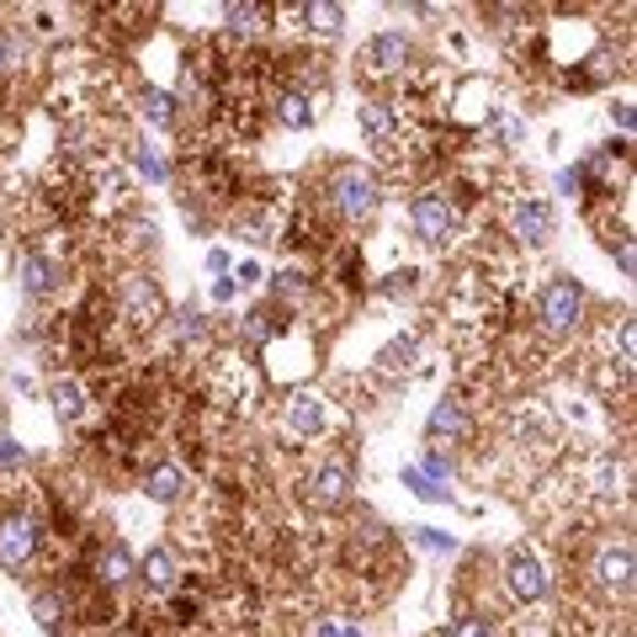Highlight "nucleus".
<instances>
[{"instance_id":"5","label":"nucleus","mask_w":637,"mask_h":637,"mask_svg":"<svg viewBox=\"0 0 637 637\" xmlns=\"http://www.w3.org/2000/svg\"><path fill=\"white\" fill-rule=\"evenodd\" d=\"M505 584H510V595L526 601V606H537L552 595V579H547V563L531 552V547H510L505 552Z\"/></svg>"},{"instance_id":"34","label":"nucleus","mask_w":637,"mask_h":637,"mask_svg":"<svg viewBox=\"0 0 637 637\" xmlns=\"http://www.w3.org/2000/svg\"><path fill=\"white\" fill-rule=\"evenodd\" d=\"M611 118L622 122V128H633V107H627V101H616V107H611Z\"/></svg>"},{"instance_id":"10","label":"nucleus","mask_w":637,"mask_h":637,"mask_svg":"<svg viewBox=\"0 0 637 637\" xmlns=\"http://www.w3.org/2000/svg\"><path fill=\"white\" fill-rule=\"evenodd\" d=\"M552 229H558V218H552V202H542V197H520L510 208V234L520 244H547Z\"/></svg>"},{"instance_id":"7","label":"nucleus","mask_w":637,"mask_h":637,"mask_svg":"<svg viewBox=\"0 0 637 637\" xmlns=\"http://www.w3.org/2000/svg\"><path fill=\"white\" fill-rule=\"evenodd\" d=\"M409 218H415V234H420L425 244H447L457 234V223H462L457 202L452 197H441V191H420L415 208H409Z\"/></svg>"},{"instance_id":"19","label":"nucleus","mask_w":637,"mask_h":637,"mask_svg":"<svg viewBox=\"0 0 637 637\" xmlns=\"http://www.w3.org/2000/svg\"><path fill=\"white\" fill-rule=\"evenodd\" d=\"M48 398H54V415H59L64 425H75L86 415V388H80L75 377H59V383L48 388Z\"/></svg>"},{"instance_id":"4","label":"nucleus","mask_w":637,"mask_h":637,"mask_svg":"<svg viewBox=\"0 0 637 637\" xmlns=\"http://www.w3.org/2000/svg\"><path fill=\"white\" fill-rule=\"evenodd\" d=\"M633 542L622 537V542H606L595 552V563H590V579H595V590L606 595V601H627L633 595Z\"/></svg>"},{"instance_id":"18","label":"nucleus","mask_w":637,"mask_h":637,"mask_svg":"<svg viewBox=\"0 0 637 637\" xmlns=\"http://www.w3.org/2000/svg\"><path fill=\"white\" fill-rule=\"evenodd\" d=\"M176 340H182V351H208L212 345V325H208V314H197V308H182L176 314Z\"/></svg>"},{"instance_id":"6","label":"nucleus","mask_w":637,"mask_h":637,"mask_svg":"<svg viewBox=\"0 0 637 637\" xmlns=\"http://www.w3.org/2000/svg\"><path fill=\"white\" fill-rule=\"evenodd\" d=\"M37 542H43V531H37V520L32 516H0V569L6 574H22L32 558H37Z\"/></svg>"},{"instance_id":"20","label":"nucleus","mask_w":637,"mask_h":637,"mask_svg":"<svg viewBox=\"0 0 637 637\" xmlns=\"http://www.w3.org/2000/svg\"><path fill=\"white\" fill-rule=\"evenodd\" d=\"M223 22H229L234 37H255V32H266V22H272V6H229Z\"/></svg>"},{"instance_id":"17","label":"nucleus","mask_w":637,"mask_h":637,"mask_svg":"<svg viewBox=\"0 0 637 637\" xmlns=\"http://www.w3.org/2000/svg\"><path fill=\"white\" fill-rule=\"evenodd\" d=\"M144 494H150L154 505H176V499L186 494V473L176 468V462H160V468L144 473Z\"/></svg>"},{"instance_id":"9","label":"nucleus","mask_w":637,"mask_h":637,"mask_svg":"<svg viewBox=\"0 0 637 637\" xmlns=\"http://www.w3.org/2000/svg\"><path fill=\"white\" fill-rule=\"evenodd\" d=\"M133 574H139V563H133V552L122 542H101L91 552V584L96 590H122V584H133Z\"/></svg>"},{"instance_id":"14","label":"nucleus","mask_w":637,"mask_h":637,"mask_svg":"<svg viewBox=\"0 0 637 637\" xmlns=\"http://www.w3.org/2000/svg\"><path fill=\"white\" fill-rule=\"evenodd\" d=\"M409 59V37L404 32H377L372 43H366V69L372 75H398Z\"/></svg>"},{"instance_id":"27","label":"nucleus","mask_w":637,"mask_h":637,"mask_svg":"<svg viewBox=\"0 0 637 637\" xmlns=\"http://www.w3.org/2000/svg\"><path fill=\"white\" fill-rule=\"evenodd\" d=\"M447 637H494V622L479 616V611H462L452 627H447Z\"/></svg>"},{"instance_id":"28","label":"nucleus","mask_w":637,"mask_h":637,"mask_svg":"<svg viewBox=\"0 0 637 637\" xmlns=\"http://www.w3.org/2000/svg\"><path fill=\"white\" fill-rule=\"evenodd\" d=\"M404 484L415 488V494H420V499H447V494H452V488H441V484H430V479H425L420 468H404Z\"/></svg>"},{"instance_id":"25","label":"nucleus","mask_w":637,"mask_h":637,"mask_svg":"<svg viewBox=\"0 0 637 637\" xmlns=\"http://www.w3.org/2000/svg\"><path fill=\"white\" fill-rule=\"evenodd\" d=\"M144 118L154 128H176V96L171 91H144Z\"/></svg>"},{"instance_id":"12","label":"nucleus","mask_w":637,"mask_h":637,"mask_svg":"<svg viewBox=\"0 0 637 637\" xmlns=\"http://www.w3.org/2000/svg\"><path fill=\"white\" fill-rule=\"evenodd\" d=\"M282 425H287L293 436H319V430H325V398L298 388V394L282 404Z\"/></svg>"},{"instance_id":"31","label":"nucleus","mask_w":637,"mask_h":637,"mask_svg":"<svg viewBox=\"0 0 637 637\" xmlns=\"http://www.w3.org/2000/svg\"><path fill=\"white\" fill-rule=\"evenodd\" d=\"M319 637H362L356 622H319Z\"/></svg>"},{"instance_id":"23","label":"nucleus","mask_w":637,"mask_h":637,"mask_svg":"<svg viewBox=\"0 0 637 637\" xmlns=\"http://www.w3.org/2000/svg\"><path fill=\"white\" fill-rule=\"evenodd\" d=\"M304 22H308V32H314V37H334V32L345 28V11H340V6H330V0H325V6H304Z\"/></svg>"},{"instance_id":"3","label":"nucleus","mask_w":637,"mask_h":637,"mask_svg":"<svg viewBox=\"0 0 637 637\" xmlns=\"http://www.w3.org/2000/svg\"><path fill=\"white\" fill-rule=\"evenodd\" d=\"M351 488H356L351 457H325L319 473L308 479V505H314V510H345V505H351Z\"/></svg>"},{"instance_id":"1","label":"nucleus","mask_w":637,"mask_h":637,"mask_svg":"<svg viewBox=\"0 0 637 637\" xmlns=\"http://www.w3.org/2000/svg\"><path fill=\"white\" fill-rule=\"evenodd\" d=\"M330 208L340 212L345 223H366L372 212L383 208V186H377V176L362 171V165H340L330 176Z\"/></svg>"},{"instance_id":"8","label":"nucleus","mask_w":637,"mask_h":637,"mask_svg":"<svg viewBox=\"0 0 637 637\" xmlns=\"http://www.w3.org/2000/svg\"><path fill=\"white\" fill-rule=\"evenodd\" d=\"M118 314L128 319V330H154V325L165 319V293L154 287L150 276H128V282H122Z\"/></svg>"},{"instance_id":"15","label":"nucleus","mask_w":637,"mask_h":637,"mask_svg":"<svg viewBox=\"0 0 637 637\" xmlns=\"http://www.w3.org/2000/svg\"><path fill=\"white\" fill-rule=\"evenodd\" d=\"M139 579L150 584V595H171V590L182 584V563H176V552H171V547H150V558L139 563Z\"/></svg>"},{"instance_id":"32","label":"nucleus","mask_w":637,"mask_h":637,"mask_svg":"<svg viewBox=\"0 0 637 637\" xmlns=\"http://www.w3.org/2000/svg\"><path fill=\"white\" fill-rule=\"evenodd\" d=\"M11 462H22V447L11 436H0V468H11Z\"/></svg>"},{"instance_id":"13","label":"nucleus","mask_w":637,"mask_h":637,"mask_svg":"<svg viewBox=\"0 0 637 637\" xmlns=\"http://www.w3.org/2000/svg\"><path fill=\"white\" fill-rule=\"evenodd\" d=\"M430 441H452V447H462L468 436H473V420H468V409L457 404V398H441L436 409H430Z\"/></svg>"},{"instance_id":"30","label":"nucleus","mask_w":637,"mask_h":637,"mask_svg":"<svg viewBox=\"0 0 637 637\" xmlns=\"http://www.w3.org/2000/svg\"><path fill=\"white\" fill-rule=\"evenodd\" d=\"M415 542L420 547H430V552H452V537H447V531H436V526H415Z\"/></svg>"},{"instance_id":"11","label":"nucleus","mask_w":637,"mask_h":637,"mask_svg":"<svg viewBox=\"0 0 637 637\" xmlns=\"http://www.w3.org/2000/svg\"><path fill=\"white\" fill-rule=\"evenodd\" d=\"M17 282H22L28 298H48V293L59 287V261L43 255V250H22V255H17Z\"/></svg>"},{"instance_id":"35","label":"nucleus","mask_w":637,"mask_h":637,"mask_svg":"<svg viewBox=\"0 0 637 637\" xmlns=\"http://www.w3.org/2000/svg\"><path fill=\"white\" fill-rule=\"evenodd\" d=\"M11 59H17V54H11V43H6V37H0V75H6V69H11Z\"/></svg>"},{"instance_id":"21","label":"nucleus","mask_w":637,"mask_h":637,"mask_svg":"<svg viewBox=\"0 0 637 637\" xmlns=\"http://www.w3.org/2000/svg\"><path fill=\"white\" fill-rule=\"evenodd\" d=\"M415 356H420V334H398L394 345H383V356H377V366L394 377V372H409L415 366Z\"/></svg>"},{"instance_id":"2","label":"nucleus","mask_w":637,"mask_h":637,"mask_svg":"<svg viewBox=\"0 0 637 637\" xmlns=\"http://www.w3.org/2000/svg\"><path fill=\"white\" fill-rule=\"evenodd\" d=\"M579 319H584V287H579L574 276H552L537 293V330L563 340V334L579 330Z\"/></svg>"},{"instance_id":"16","label":"nucleus","mask_w":637,"mask_h":637,"mask_svg":"<svg viewBox=\"0 0 637 637\" xmlns=\"http://www.w3.org/2000/svg\"><path fill=\"white\" fill-rule=\"evenodd\" d=\"M272 112L282 128H293V133H304L308 122H314V96L304 91V86H282L272 101Z\"/></svg>"},{"instance_id":"33","label":"nucleus","mask_w":637,"mask_h":637,"mask_svg":"<svg viewBox=\"0 0 637 637\" xmlns=\"http://www.w3.org/2000/svg\"><path fill=\"white\" fill-rule=\"evenodd\" d=\"M234 293H240V282H229V276H223V282H218V287H212V298H218V304H229V298H234Z\"/></svg>"},{"instance_id":"22","label":"nucleus","mask_w":637,"mask_h":637,"mask_svg":"<svg viewBox=\"0 0 637 637\" xmlns=\"http://www.w3.org/2000/svg\"><path fill=\"white\" fill-rule=\"evenodd\" d=\"M356 122H362V133H366V139H377V144H383V139L394 133V107H388V101H362V112H356Z\"/></svg>"},{"instance_id":"29","label":"nucleus","mask_w":637,"mask_h":637,"mask_svg":"<svg viewBox=\"0 0 637 637\" xmlns=\"http://www.w3.org/2000/svg\"><path fill=\"white\" fill-rule=\"evenodd\" d=\"M133 160H139V171H144L150 182H165V160H160L150 144H139V150H133Z\"/></svg>"},{"instance_id":"24","label":"nucleus","mask_w":637,"mask_h":637,"mask_svg":"<svg viewBox=\"0 0 637 637\" xmlns=\"http://www.w3.org/2000/svg\"><path fill=\"white\" fill-rule=\"evenodd\" d=\"M32 616H37L48 633H59V616H69V601H64L59 590H43V595H32Z\"/></svg>"},{"instance_id":"26","label":"nucleus","mask_w":637,"mask_h":637,"mask_svg":"<svg viewBox=\"0 0 637 637\" xmlns=\"http://www.w3.org/2000/svg\"><path fill=\"white\" fill-rule=\"evenodd\" d=\"M308 293H314V282H308L304 272H282L272 282V298H282V304H304Z\"/></svg>"}]
</instances>
